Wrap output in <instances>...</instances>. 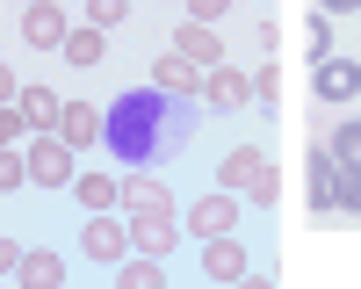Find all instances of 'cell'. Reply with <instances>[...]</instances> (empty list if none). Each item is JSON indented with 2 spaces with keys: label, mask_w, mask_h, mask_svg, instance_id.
<instances>
[{
  "label": "cell",
  "mask_w": 361,
  "mask_h": 289,
  "mask_svg": "<svg viewBox=\"0 0 361 289\" xmlns=\"http://www.w3.org/2000/svg\"><path fill=\"white\" fill-rule=\"evenodd\" d=\"M123 210L145 217V210H173V188L159 181V173H123Z\"/></svg>",
  "instance_id": "obj_11"
},
{
  "label": "cell",
  "mask_w": 361,
  "mask_h": 289,
  "mask_svg": "<svg viewBox=\"0 0 361 289\" xmlns=\"http://www.w3.org/2000/svg\"><path fill=\"white\" fill-rule=\"evenodd\" d=\"M333 195H340V210L361 217V166H340V188H333Z\"/></svg>",
  "instance_id": "obj_24"
},
{
  "label": "cell",
  "mask_w": 361,
  "mask_h": 289,
  "mask_svg": "<svg viewBox=\"0 0 361 289\" xmlns=\"http://www.w3.org/2000/svg\"><path fill=\"white\" fill-rule=\"evenodd\" d=\"M123 217H130V210H123ZM130 246L166 260V253L180 246V224H173V210H145V217H130Z\"/></svg>",
  "instance_id": "obj_7"
},
{
  "label": "cell",
  "mask_w": 361,
  "mask_h": 289,
  "mask_svg": "<svg viewBox=\"0 0 361 289\" xmlns=\"http://www.w3.org/2000/svg\"><path fill=\"white\" fill-rule=\"evenodd\" d=\"M217 188H231V195H246V202L267 210V202L282 195V173H275V159H267L260 144H238V152L217 166Z\"/></svg>",
  "instance_id": "obj_2"
},
{
  "label": "cell",
  "mask_w": 361,
  "mask_h": 289,
  "mask_svg": "<svg viewBox=\"0 0 361 289\" xmlns=\"http://www.w3.org/2000/svg\"><path fill=\"white\" fill-rule=\"evenodd\" d=\"M116 289H166V268H159V253L116 260Z\"/></svg>",
  "instance_id": "obj_18"
},
{
  "label": "cell",
  "mask_w": 361,
  "mask_h": 289,
  "mask_svg": "<svg viewBox=\"0 0 361 289\" xmlns=\"http://www.w3.org/2000/svg\"><path fill=\"white\" fill-rule=\"evenodd\" d=\"M333 159H340V166H361V116L333 123Z\"/></svg>",
  "instance_id": "obj_21"
},
{
  "label": "cell",
  "mask_w": 361,
  "mask_h": 289,
  "mask_svg": "<svg viewBox=\"0 0 361 289\" xmlns=\"http://www.w3.org/2000/svg\"><path fill=\"white\" fill-rule=\"evenodd\" d=\"M173 51H180V58H195L202 73H209V66H224V44H217V29H209V22H180Z\"/></svg>",
  "instance_id": "obj_14"
},
{
  "label": "cell",
  "mask_w": 361,
  "mask_h": 289,
  "mask_svg": "<svg viewBox=\"0 0 361 289\" xmlns=\"http://www.w3.org/2000/svg\"><path fill=\"white\" fill-rule=\"evenodd\" d=\"M102 144L123 173H159L173 166L180 152L195 144V102L173 94V87H123L109 102V123H102Z\"/></svg>",
  "instance_id": "obj_1"
},
{
  "label": "cell",
  "mask_w": 361,
  "mask_h": 289,
  "mask_svg": "<svg viewBox=\"0 0 361 289\" xmlns=\"http://www.w3.org/2000/svg\"><path fill=\"white\" fill-rule=\"evenodd\" d=\"M123 15H130V0H94V8H87V22H94V29H116Z\"/></svg>",
  "instance_id": "obj_25"
},
{
  "label": "cell",
  "mask_w": 361,
  "mask_h": 289,
  "mask_svg": "<svg viewBox=\"0 0 361 289\" xmlns=\"http://www.w3.org/2000/svg\"><path fill=\"white\" fill-rule=\"evenodd\" d=\"M361 94V66L354 58H325L318 66V102H354Z\"/></svg>",
  "instance_id": "obj_15"
},
{
  "label": "cell",
  "mask_w": 361,
  "mask_h": 289,
  "mask_svg": "<svg viewBox=\"0 0 361 289\" xmlns=\"http://www.w3.org/2000/svg\"><path fill=\"white\" fill-rule=\"evenodd\" d=\"M304 51H311V58L333 51V22H325V8H318V15H304Z\"/></svg>",
  "instance_id": "obj_22"
},
{
  "label": "cell",
  "mask_w": 361,
  "mask_h": 289,
  "mask_svg": "<svg viewBox=\"0 0 361 289\" xmlns=\"http://www.w3.org/2000/svg\"><path fill=\"white\" fill-rule=\"evenodd\" d=\"M102 123H109V109H94V102H73V109H66V123H58V137H66L73 152H87V144H102Z\"/></svg>",
  "instance_id": "obj_12"
},
{
  "label": "cell",
  "mask_w": 361,
  "mask_h": 289,
  "mask_svg": "<svg viewBox=\"0 0 361 289\" xmlns=\"http://www.w3.org/2000/svg\"><path fill=\"white\" fill-rule=\"evenodd\" d=\"M29 181H37V188H66V181H80V173H73V144L58 137V130L29 144Z\"/></svg>",
  "instance_id": "obj_4"
},
{
  "label": "cell",
  "mask_w": 361,
  "mask_h": 289,
  "mask_svg": "<svg viewBox=\"0 0 361 289\" xmlns=\"http://www.w3.org/2000/svg\"><path fill=\"white\" fill-rule=\"evenodd\" d=\"M22 181H29V152H15V144H8V152H0V188L15 195Z\"/></svg>",
  "instance_id": "obj_23"
},
{
  "label": "cell",
  "mask_w": 361,
  "mask_h": 289,
  "mask_svg": "<svg viewBox=\"0 0 361 289\" xmlns=\"http://www.w3.org/2000/svg\"><path fill=\"white\" fill-rule=\"evenodd\" d=\"M22 130H29V116H22V109H15V102H8V109H0V144H15V137H22Z\"/></svg>",
  "instance_id": "obj_27"
},
{
  "label": "cell",
  "mask_w": 361,
  "mask_h": 289,
  "mask_svg": "<svg viewBox=\"0 0 361 289\" xmlns=\"http://www.w3.org/2000/svg\"><path fill=\"white\" fill-rule=\"evenodd\" d=\"M188 231H195V239H224V231H238V195L217 188V195L188 202Z\"/></svg>",
  "instance_id": "obj_5"
},
{
  "label": "cell",
  "mask_w": 361,
  "mask_h": 289,
  "mask_svg": "<svg viewBox=\"0 0 361 289\" xmlns=\"http://www.w3.org/2000/svg\"><path fill=\"white\" fill-rule=\"evenodd\" d=\"M202 275L209 282H246V246H238L231 231L224 239H202Z\"/></svg>",
  "instance_id": "obj_10"
},
{
  "label": "cell",
  "mask_w": 361,
  "mask_h": 289,
  "mask_svg": "<svg viewBox=\"0 0 361 289\" xmlns=\"http://www.w3.org/2000/svg\"><path fill=\"white\" fill-rule=\"evenodd\" d=\"M66 8H58V0H44V8H29L22 15V44H37V51H66Z\"/></svg>",
  "instance_id": "obj_9"
},
{
  "label": "cell",
  "mask_w": 361,
  "mask_h": 289,
  "mask_svg": "<svg viewBox=\"0 0 361 289\" xmlns=\"http://www.w3.org/2000/svg\"><path fill=\"white\" fill-rule=\"evenodd\" d=\"M15 109L29 116V130H58V123H66V102H58L51 87H22V94H15Z\"/></svg>",
  "instance_id": "obj_16"
},
{
  "label": "cell",
  "mask_w": 361,
  "mask_h": 289,
  "mask_svg": "<svg viewBox=\"0 0 361 289\" xmlns=\"http://www.w3.org/2000/svg\"><path fill=\"white\" fill-rule=\"evenodd\" d=\"M80 253H87V260H102V268L130 260V217H109V210H94V217H87V231H80Z\"/></svg>",
  "instance_id": "obj_3"
},
{
  "label": "cell",
  "mask_w": 361,
  "mask_h": 289,
  "mask_svg": "<svg viewBox=\"0 0 361 289\" xmlns=\"http://www.w3.org/2000/svg\"><path fill=\"white\" fill-rule=\"evenodd\" d=\"M253 94H260V102H282V66H260V73H253Z\"/></svg>",
  "instance_id": "obj_26"
},
{
  "label": "cell",
  "mask_w": 361,
  "mask_h": 289,
  "mask_svg": "<svg viewBox=\"0 0 361 289\" xmlns=\"http://www.w3.org/2000/svg\"><path fill=\"white\" fill-rule=\"evenodd\" d=\"M318 8H325V15H354L361 0H318Z\"/></svg>",
  "instance_id": "obj_29"
},
{
  "label": "cell",
  "mask_w": 361,
  "mask_h": 289,
  "mask_svg": "<svg viewBox=\"0 0 361 289\" xmlns=\"http://www.w3.org/2000/svg\"><path fill=\"white\" fill-rule=\"evenodd\" d=\"M29 8H44V0H29Z\"/></svg>",
  "instance_id": "obj_30"
},
{
  "label": "cell",
  "mask_w": 361,
  "mask_h": 289,
  "mask_svg": "<svg viewBox=\"0 0 361 289\" xmlns=\"http://www.w3.org/2000/svg\"><path fill=\"white\" fill-rule=\"evenodd\" d=\"M304 173H311V210H340V159H333V144H311L304 152Z\"/></svg>",
  "instance_id": "obj_8"
},
{
  "label": "cell",
  "mask_w": 361,
  "mask_h": 289,
  "mask_svg": "<svg viewBox=\"0 0 361 289\" xmlns=\"http://www.w3.org/2000/svg\"><path fill=\"white\" fill-rule=\"evenodd\" d=\"M15 282L22 289H58V282H66V260H58V253H22Z\"/></svg>",
  "instance_id": "obj_19"
},
{
  "label": "cell",
  "mask_w": 361,
  "mask_h": 289,
  "mask_svg": "<svg viewBox=\"0 0 361 289\" xmlns=\"http://www.w3.org/2000/svg\"><path fill=\"white\" fill-rule=\"evenodd\" d=\"M66 58H73V66H102V29H94V22H80L73 37H66Z\"/></svg>",
  "instance_id": "obj_20"
},
{
  "label": "cell",
  "mask_w": 361,
  "mask_h": 289,
  "mask_svg": "<svg viewBox=\"0 0 361 289\" xmlns=\"http://www.w3.org/2000/svg\"><path fill=\"white\" fill-rule=\"evenodd\" d=\"M202 102H209V109H224V116H238V109H246V102H260V94H253L246 66H209V87H202Z\"/></svg>",
  "instance_id": "obj_6"
},
{
  "label": "cell",
  "mask_w": 361,
  "mask_h": 289,
  "mask_svg": "<svg viewBox=\"0 0 361 289\" xmlns=\"http://www.w3.org/2000/svg\"><path fill=\"white\" fill-rule=\"evenodd\" d=\"M152 80H159V87H173V94H188V102H202V87H209V73L195 66V58H180V51H173V58H159Z\"/></svg>",
  "instance_id": "obj_13"
},
{
  "label": "cell",
  "mask_w": 361,
  "mask_h": 289,
  "mask_svg": "<svg viewBox=\"0 0 361 289\" xmlns=\"http://www.w3.org/2000/svg\"><path fill=\"white\" fill-rule=\"evenodd\" d=\"M73 195L87 202V210H123V173H80Z\"/></svg>",
  "instance_id": "obj_17"
},
{
  "label": "cell",
  "mask_w": 361,
  "mask_h": 289,
  "mask_svg": "<svg viewBox=\"0 0 361 289\" xmlns=\"http://www.w3.org/2000/svg\"><path fill=\"white\" fill-rule=\"evenodd\" d=\"M180 8H188V22H217V15L231 8V0H180Z\"/></svg>",
  "instance_id": "obj_28"
}]
</instances>
